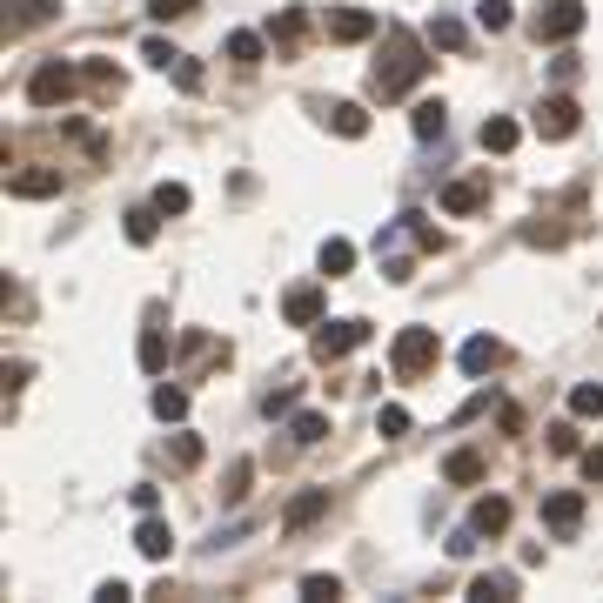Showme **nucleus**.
<instances>
[{
    "mask_svg": "<svg viewBox=\"0 0 603 603\" xmlns=\"http://www.w3.org/2000/svg\"><path fill=\"white\" fill-rule=\"evenodd\" d=\"M315 262H322V275H349V268H356V242H342V235H335V242H322V255H315Z\"/></svg>",
    "mask_w": 603,
    "mask_h": 603,
    "instance_id": "nucleus-22",
    "label": "nucleus"
},
{
    "mask_svg": "<svg viewBox=\"0 0 603 603\" xmlns=\"http://www.w3.org/2000/svg\"><path fill=\"white\" fill-rule=\"evenodd\" d=\"M362 342H369V322H356V315L315 322V362H335V356H349V349H362Z\"/></svg>",
    "mask_w": 603,
    "mask_h": 603,
    "instance_id": "nucleus-4",
    "label": "nucleus"
},
{
    "mask_svg": "<svg viewBox=\"0 0 603 603\" xmlns=\"http://www.w3.org/2000/svg\"><path fill=\"white\" fill-rule=\"evenodd\" d=\"M322 516H329V490H295L289 503H282V530H309Z\"/></svg>",
    "mask_w": 603,
    "mask_h": 603,
    "instance_id": "nucleus-9",
    "label": "nucleus"
},
{
    "mask_svg": "<svg viewBox=\"0 0 603 603\" xmlns=\"http://www.w3.org/2000/svg\"><path fill=\"white\" fill-rule=\"evenodd\" d=\"M483 201H490V181H483V175L449 181V188H443V215H476Z\"/></svg>",
    "mask_w": 603,
    "mask_h": 603,
    "instance_id": "nucleus-11",
    "label": "nucleus"
},
{
    "mask_svg": "<svg viewBox=\"0 0 603 603\" xmlns=\"http://www.w3.org/2000/svg\"><path fill=\"white\" fill-rule=\"evenodd\" d=\"M577 128H583V108L570 94H550V101L536 108V134H543V141H570Z\"/></svg>",
    "mask_w": 603,
    "mask_h": 603,
    "instance_id": "nucleus-6",
    "label": "nucleus"
},
{
    "mask_svg": "<svg viewBox=\"0 0 603 603\" xmlns=\"http://www.w3.org/2000/svg\"><path fill=\"white\" fill-rule=\"evenodd\" d=\"M583 27H590V7L583 0H550V7H536L530 34H536V47H570Z\"/></svg>",
    "mask_w": 603,
    "mask_h": 603,
    "instance_id": "nucleus-2",
    "label": "nucleus"
},
{
    "mask_svg": "<svg viewBox=\"0 0 603 603\" xmlns=\"http://www.w3.org/2000/svg\"><path fill=\"white\" fill-rule=\"evenodd\" d=\"M262 416H268V423H289V416H295V389H268Z\"/></svg>",
    "mask_w": 603,
    "mask_h": 603,
    "instance_id": "nucleus-35",
    "label": "nucleus"
},
{
    "mask_svg": "<svg viewBox=\"0 0 603 603\" xmlns=\"http://www.w3.org/2000/svg\"><path fill=\"white\" fill-rule=\"evenodd\" d=\"M583 476H590V483H603V449H583Z\"/></svg>",
    "mask_w": 603,
    "mask_h": 603,
    "instance_id": "nucleus-44",
    "label": "nucleus"
},
{
    "mask_svg": "<svg viewBox=\"0 0 603 603\" xmlns=\"http://www.w3.org/2000/svg\"><path fill=\"white\" fill-rule=\"evenodd\" d=\"M550 449H557V456H577V429L557 423V429H550Z\"/></svg>",
    "mask_w": 603,
    "mask_h": 603,
    "instance_id": "nucleus-41",
    "label": "nucleus"
},
{
    "mask_svg": "<svg viewBox=\"0 0 603 603\" xmlns=\"http://www.w3.org/2000/svg\"><path fill=\"white\" fill-rule=\"evenodd\" d=\"M282 315H289L295 329H315V322H322V289H315V282H295V289L282 295Z\"/></svg>",
    "mask_w": 603,
    "mask_h": 603,
    "instance_id": "nucleus-10",
    "label": "nucleus"
},
{
    "mask_svg": "<svg viewBox=\"0 0 603 603\" xmlns=\"http://www.w3.org/2000/svg\"><path fill=\"white\" fill-rule=\"evenodd\" d=\"M423 74H429L423 41H416L409 27H389V47H382V61H376V74H369V88H376L382 101H396V94H409Z\"/></svg>",
    "mask_w": 603,
    "mask_h": 603,
    "instance_id": "nucleus-1",
    "label": "nucleus"
},
{
    "mask_svg": "<svg viewBox=\"0 0 603 603\" xmlns=\"http://www.w3.org/2000/svg\"><path fill=\"white\" fill-rule=\"evenodd\" d=\"M436 362H443V342H436V329H402L396 342H389V369H396L402 382L429 376Z\"/></svg>",
    "mask_w": 603,
    "mask_h": 603,
    "instance_id": "nucleus-3",
    "label": "nucleus"
},
{
    "mask_svg": "<svg viewBox=\"0 0 603 603\" xmlns=\"http://www.w3.org/2000/svg\"><path fill=\"white\" fill-rule=\"evenodd\" d=\"M570 409H577V416H603V382H577V389H570Z\"/></svg>",
    "mask_w": 603,
    "mask_h": 603,
    "instance_id": "nucleus-34",
    "label": "nucleus"
},
{
    "mask_svg": "<svg viewBox=\"0 0 603 603\" xmlns=\"http://www.w3.org/2000/svg\"><path fill=\"white\" fill-rule=\"evenodd\" d=\"M376 436H389V443L409 436V409H402V402H382V409H376Z\"/></svg>",
    "mask_w": 603,
    "mask_h": 603,
    "instance_id": "nucleus-31",
    "label": "nucleus"
},
{
    "mask_svg": "<svg viewBox=\"0 0 603 603\" xmlns=\"http://www.w3.org/2000/svg\"><path fill=\"white\" fill-rule=\"evenodd\" d=\"M302 34H309V14H302V7H289L282 21L268 27V41H275V47H295V41H302Z\"/></svg>",
    "mask_w": 603,
    "mask_h": 603,
    "instance_id": "nucleus-28",
    "label": "nucleus"
},
{
    "mask_svg": "<svg viewBox=\"0 0 603 603\" xmlns=\"http://www.w3.org/2000/svg\"><path fill=\"white\" fill-rule=\"evenodd\" d=\"M322 121H329L342 141H362V134H369V108H362V101H335V108H322Z\"/></svg>",
    "mask_w": 603,
    "mask_h": 603,
    "instance_id": "nucleus-14",
    "label": "nucleus"
},
{
    "mask_svg": "<svg viewBox=\"0 0 603 603\" xmlns=\"http://www.w3.org/2000/svg\"><path fill=\"white\" fill-rule=\"evenodd\" d=\"M469 597H476V603H510L516 597V577H503V570H496V577H476V583H469Z\"/></svg>",
    "mask_w": 603,
    "mask_h": 603,
    "instance_id": "nucleus-25",
    "label": "nucleus"
},
{
    "mask_svg": "<svg viewBox=\"0 0 603 603\" xmlns=\"http://www.w3.org/2000/svg\"><path fill=\"white\" fill-rule=\"evenodd\" d=\"M7 188H14L21 201H47V195H61V168H21Z\"/></svg>",
    "mask_w": 603,
    "mask_h": 603,
    "instance_id": "nucleus-13",
    "label": "nucleus"
},
{
    "mask_svg": "<svg viewBox=\"0 0 603 603\" xmlns=\"http://www.w3.org/2000/svg\"><path fill=\"white\" fill-rule=\"evenodd\" d=\"M195 7H201V0H148V14H155L161 27H168V21H188Z\"/></svg>",
    "mask_w": 603,
    "mask_h": 603,
    "instance_id": "nucleus-38",
    "label": "nucleus"
},
{
    "mask_svg": "<svg viewBox=\"0 0 603 603\" xmlns=\"http://www.w3.org/2000/svg\"><path fill=\"white\" fill-rule=\"evenodd\" d=\"M516 141H523V128H516L510 114H490V121H483V155H510Z\"/></svg>",
    "mask_w": 603,
    "mask_h": 603,
    "instance_id": "nucleus-18",
    "label": "nucleus"
},
{
    "mask_svg": "<svg viewBox=\"0 0 603 603\" xmlns=\"http://www.w3.org/2000/svg\"><path fill=\"white\" fill-rule=\"evenodd\" d=\"M423 41H429V47H443V54H463V47H469V27L456 21V14H436V21L423 27Z\"/></svg>",
    "mask_w": 603,
    "mask_h": 603,
    "instance_id": "nucleus-16",
    "label": "nucleus"
},
{
    "mask_svg": "<svg viewBox=\"0 0 603 603\" xmlns=\"http://www.w3.org/2000/svg\"><path fill=\"white\" fill-rule=\"evenodd\" d=\"M510 21H516L510 0H476V27H483V34H503Z\"/></svg>",
    "mask_w": 603,
    "mask_h": 603,
    "instance_id": "nucleus-26",
    "label": "nucleus"
},
{
    "mask_svg": "<svg viewBox=\"0 0 603 603\" xmlns=\"http://www.w3.org/2000/svg\"><path fill=\"white\" fill-rule=\"evenodd\" d=\"M409 128L423 134V141H436V134H443V101H416V114H409Z\"/></svg>",
    "mask_w": 603,
    "mask_h": 603,
    "instance_id": "nucleus-30",
    "label": "nucleus"
},
{
    "mask_svg": "<svg viewBox=\"0 0 603 603\" xmlns=\"http://www.w3.org/2000/svg\"><path fill=\"white\" fill-rule=\"evenodd\" d=\"M201 456H208L201 436H168V463H175V469H201Z\"/></svg>",
    "mask_w": 603,
    "mask_h": 603,
    "instance_id": "nucleus-29",
    "label": "nucleus"
},
{
    "mask_svg": "<svg viewBox=\"0 0 603 603\" xmlns=\"http://www.w3.org/2000/svg\"><path fill=\"white\" fill-rule=\"evenodd\" d=\"M376 14H369V7H335L329 14V41H342V47H356V41H369V34H376Z\"/></svg>",
    "mask_w": 603,
    "mask_h": 603,
    "instance_id": "nucleus-8",
    "label": "nucleus"
},
{
    "mask_svg": "<svg viewBox=\"0 0 603 603\" xmlns=\"http://www.w3.org/2000/svg\"><path fill=\"white\" fill-rule=\"evenodd\" d=\"M54 14H61V0H21V14H14V34H21V27L54 21Z\"/></svg>",
    "mask_w": 603,
    "mask_h": 603,
    "instance_id": "nucleus-32",
    "label": "nucleus"
},
{
    "mask_svg": "<svg viewBox=\"0 0 603 603\" xmlns=\"http://www.w3.org/2000/svg\"><path fill=\"white\" fill-rule=\"evenodd\" d=\"M496 362H503V342H496V335H469L463 342V369L469 376H490Z\"/></svg>",
    "mask_w": 603,
    "mask_h": 603,
    "instance_id": "nucleus-17",
    "label": "nucleus"
},
{
    "mask_svg": "<svg viewBox=\"0 0 603 603\" xmlns=\"http://www.w3.org/2000/svg\"><path fill=\"white\" fill-rule=\"evenodd\" d=\"M175 81H181V88H188V94H195V88H201V67H195V61H188V54H181V67H175Z\"/></svg>",
    "mask_w": 603,
    "mask_h": 603,
    "instance_id": "nucleus-43",
    "label": "nucleus"
},
{
    "mask_svg": "<svg viewBox=\"0 0 603 603\" xmlns=\"http://www.w3.org/2000/svg\"><path fill=\"white\" fill-rule=\"evenodd\" d=\"M583 523V490H550L543 496V530L550 536H577Z\"/></svg>",
    "mask_w": 603,
    "mask_h": 603,
    "instance_id": "nucleus-7",
    "label": "nucleus"
},
{
    "mask_svg": "<svg viewBox=\"0 0 603 603\" xmlns=\"http://www.w3.org/2000/svg\"><path fill=\"white\" fill-rule=\"evenodd\" d=\"M155 235H161V208H155V201H148V208H128V242L148 248Z\"/></svg>",
    "mask_w": 603,
    "mask_h": 603,
    "instance_id": "nucleus-21",
    "label": "nucleus"
},
{
    "mask_svg": "<svg viewBox=\"0 0 603 603\" xmlns=\"http://www.w3.org/2000/svg\"><path fill=\"white\" fill-rule=\"evenodd\" d=\"M74 67H61V61H47V67H34V81H27V101L34 108H61V101H74Z\"/></svg>",
    "mask_w": 603,
    "mask_h": 603,
    "instance_id": "nucleus-5",
    "label": "nucleus"
},
{
    "mask_svg": "<svg viewBox=\"0 0 603 603\" xmlns=\"http://www.w3.org/2000/svg\"><path fill=\"white\" fill-rule=\"evenodd\" d=\"M443 476L449 483H483V456H476V449H456V456L443 463Z\"/></svg>",
    "mask_w": 603,
    "mask_h": 603,
    "instance_id": "nucleus-27",
    "label": "nucleus"
},
{
    "mask_svg": "<svg viewBox=\"0 0 603 603\" xmlns=\"http://www.w3.org/2000/svg\"><path fill=\"white\" fill-rule=\"evenodd\" d=\"M155 416L161 423H181L188 416V389L181 382H155Z\"/></svg>",
    "mask_w": 603,
    "mask_h": 603,
    "instance_id": "nucleus-23",
    "label": "nucleus"
},
{
    "mask_svg": "<svg viewBox=\"0 0 603 603\" xmlns=\"http://www.w3.org/2000/svg\"><path fill=\"white\" fill-rule=\"evenodd\" d=\"M302 597H309V603H335V597H342V583L315 570V577H302Z\"/></svg>",
    "mask_w": 603,
    "mask_h": 603,
    "instance_id": "nucleus-39",
    "label": "nucleus"
},
{
    "mask_svg": "<svg viewBox=\"0 0 603 603\" xmlns=\"http://www.w3.org/2000/svg\"><path fill=\"white\" fill-rule=\"evenodd\" d=\"M469 530L476 536H503L510 530V496H483V503L469 510Z\"/></svg>",
    "mask_w": 603,
    "mask_h": 603,
    "instance_id": "nucleus-15",
    "label": "nucleus"
},
{
    "mask_svg": "<svg viewBox=\"0 0 603 603\" xmlns=\"http://www.w3.org/2000/svg\"><path fill=\"white\" fill-rule=\"evenodd\" d=\"M248 476H255V463H248V456H235V463H228V503H242V496H248Z\"/></svg>",
    "mask_w": 603,
    "mask_h": 603,
    "instance_id": "nucleus-37",
    "label": "nucleus"
},
{
    "mask_svg": "<svg viewBox=\"0 0 603 603\" xmlns=\"http://www.w3.org/2000/svg\"><path fill=\"white\" fill-rule=\"evenodd\" d=\"M188 201H195V195H188L181 181H161V188H155V208H161V215H188Z\"/></svg>",
    "mask_w": 603,
    "mask_h": 603,
    "instance_id": "nucleus-33",
    "label": "nucleus"
},
{
    "mask_svg": "<svg viewBox=\"0 0 603 603\" xmlns=\"http://www.w3.org/2000/svg\"><path fill=\"white\" fill-rule=\"evenodd\" d=\"M88 81H94V88H121V74H114L108 61H94V67H88Z\"/></svg>",
    "mask_w": 603,
    "mask_h": 603,
    "instance_id": "nucleus-42",
    "label": "nucleus"
},
{
    "mask_svg": "<svg viewBox=\"0 0 603 603\" xmlns=\"http://www.w3.org/2000/svg\"><path fill=\"white\" fill-rule=\"evenodd\" d=\"M402 222H409L416 248H443V228H429V215H402Z\"/></svg>",
    "mask_w": 603,
    "mask_h": 603,
    "instance_id": "nucleus-40",
    "label": "nucleus"
},
{
    "mask_svg": "<svg viewBox=\"0 0 603 603\" xmlns=\"http://www.w3.org/2000/svg\"><path fill=\"white\" fill-rule=\"evenodd\" d=\"M262 54H268L262 34H248V27H235V34H228V61H235V67H255Z\"/></svg>",
    "mask_w": 603,
    "mask_h": 603,
    "instance_id": "nucleus-24",
    "label": "nucleus"
},
{
    "mask_svg": "<svg viewBox=\"0 0 603 603\" xmlns=\"http://www.w3.org/2000/svg\"><path fill=\"white\" fill-rule=\"evenodd\" d=\"M134 550L148 563H168V550H175V530L161 523V516H141V530H134Z\"/></svg>",
    "mask_w": 603,
    "mask_h": 603,
    "instance_id": "nucleus-12",
    "label": "nucleus"
},
{
    "mask_svg": "<svg viewBox=\"0 0 603 603\" xmlns=\"http://www.w3.org/2000/svg\"><path fill=\"white\" fill-rule=\"evenodd\" d=\"M134 362H141L148 376H161V369H168V335H161V329H141V342H134Z\"/></svg>",
    "mask_w": 603,
    "mask_h": 603,
    "instance_id": "nucleus-19",
    "label": "nucleus"
},
{
    "mask_svg": "<svg viewBox=\"0 0 603 603\" xmlns=\"http://www.w3.org/2000/svg\"><path fill=\"white\" fill-rule=\"evenodd\" d=\"M289 436H295L302 449L322 443V436H329V416H322V409H295V416H289Z\"/></svg>",
    "mask_w": 603,
    "mask_h": 603,
    "instance_id": "nucleus-20",
    "label": "nucleus"
},
{
    "mask_svg": "<svg viewBox=\"0 0 603 603\" xmlns=\"http://www.w3.org/2000/svg\"><path fill=\"white\" fill-rule=\"evenodd\" d=\"M141 61H155L161 74H168V67H181V54H175L168 41H161V34H148V41H141Z\"/></svg>",
    "mask_w": 603,
    "mask_h": 603,
    "instance_id": "nucleus-36",
    "label": "nucleus"
}]
</instances>
